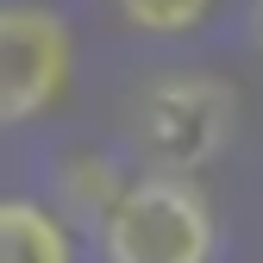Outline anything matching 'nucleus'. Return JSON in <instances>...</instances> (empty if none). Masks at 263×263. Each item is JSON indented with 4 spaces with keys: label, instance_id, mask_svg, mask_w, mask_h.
I'll list each match as a JSON object with an SVG mask.
<instances>
[{
    "label": "nucleus",
    "instance_id": "1",
    "mask_svg": "<svg viewBox=\"0 0 263 263\" xmlns=\"http://www.w3.org/2000/svg\"><path fill=\"white\" fill-rule=\"evenodd\" d=\"M125 132L157 176H194L232 144L238 132V88L226 76H157L132 94Z\"/></svg>",
    "mask_w": 263,
    "mask_h": 263
},
{
    "label": "nucleus",
    "instance_id": "2",
    "mask_svg": "<svg viewBox=\"0 0 263 263\" xmlns=\"http://www.w3.org/2000/svg\"><path fill=\"white\" fill-rule=\"evenodd\" d=\"M219 219L194 176H132L101 219L107 263H213Z\"/></svg>",
    "mask_w": 263,
    "mask_h": 263
},
{
    "label": "nucleus",
    "instance_id": "3",
    "mask_svg": "<svg viewBox=\"0 0 263 263\" xmlns=\"http://www.w3.org/2000/svg\"><path fill=\"white\" fill-rule=\"evenodd\" d=\"M76 69V38L63 13L38 0H7L0 7V132L44 119Z\"/></svg>",
    "mask_w": 263,
    "mask_h": 263
},
{
    "label": "nucleus",
    "instance_id": "4",
    "mask_svg": "<svg viewBox=\"0 0 263 263\" xmlns=\"http://www.w3.org/2000/svg\"><path fill=\"white\" fill-rule=\"evenodd\" d=\"M0 263H76L63 213L25 194H0Z\"/></svg>",
    "mask_w": 263,
    "mask_h": 263
},
{
    "label": "nucleus",
    "instance_id": "5",
    "mask_svg": "<svg viewBox=\"0 0 263 263\" xmlns=\"http://www.w3.org/2000/svg\"><path fill=\"white\" fill-rule=\"evenodd\" d=\"M119 188H125V176L113 170V157H101V151H63L57 157V194L76 219L101 226L107 207L119 201Z\"/></svg>",
    "mask_w": 263,
    "mask_h": 263
},
{
    "label": "nucleus",
    "instance_id": "6",
    "mask_svg": "<svg viewBox=\"0 0 263 263\" xmlns=\"http://www.w3.org/2000/svg\"><path fill=\"white\" fill-rule=\"evenodd\" d=\"M119 19L132 31H151V38H182V31H194L207 19L213 0H113Z\"/></svg>",
    "mask_w": 263,
    "mask_h": 263
},
{
    "label": "nucleus",
    "instance_id": "7",
    "mask_svg": "<svg viewBox=\"0 0 263 263\" xmlns=\"http://www.w3.org/2000/svg\"><path fill=\"white\" fill-rule=\"evenodd\" d=\"M251 31H257V50H263V0L251 7Z\"/></svg>",
    "mask_w": 263,
    "mask_h": 263
}]
</instances>
